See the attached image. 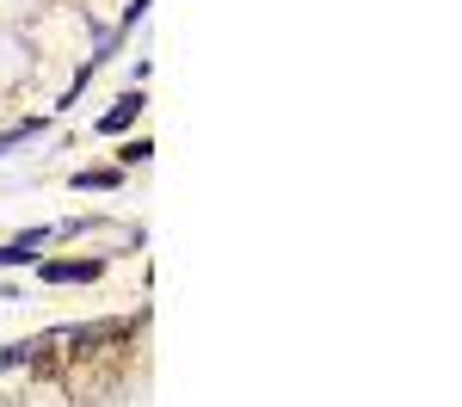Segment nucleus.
<instances>
[{
	"label": "nucleus",
	"instance_id": "20e7f679",
	"mask_svg": "<svg viewBox=\"0 0 462 407\" xmlns=\"http://www.w3.org/2000/svg\"><path fill=\"white\" fill-rule=\"evenodd\" d=\"M124 173H74V191H117Z\"/></svg>",
	"mask_w": 462,
	"mask_h": 407
},
{
	"label": "nucleus",
	"instance_id": "f257e3e1",
	"mask_svg": "<svg viewBox=\"0 0 462 407\" xmlns=\"http://www.w3.org/2000/svg\"><path fill=\"white\" fill-rule=\"evenodd\" d=\"M99 272H106L99 259H50L43 265V284H93Z\"/></svg>",
	"mask_w": 462,
	"mask_h": 407
},
{
	"label": "nucleus",
	"instance_id": "7ed1b4c3",
	"mask_svg": "<svg viewBox=\"0 0 462 407\" xmlns=\"http://www.w3.org/2000/svg\"><path fill=\"white\" fill-rule=\"evenodd\" d=\"M136 111H143V93H124V99H117V106H111L106 117H99V130H106V136L130 130V124H136Z\"/></svg>",
	"mask_w": 462,
	"mask_h": 407
},
{
	"label": "nucleus",
	"instance_id": "f03ea898",
	"mask_svg": "<svg viewBox=\"0 0 462 407\" xmlns=\"http://www.w3.org/2000/svg\"><path fill=\"white\" fill-rule=\"evenodd\" d=\"M50 235H56V228H25L19 241H6V247H0V265H32V259H37V247H43Z\"/></svg>",
	"mask_w": 462,
	"mask_h": 407
}]
</instances>
